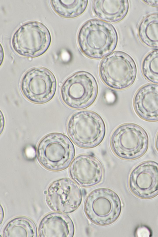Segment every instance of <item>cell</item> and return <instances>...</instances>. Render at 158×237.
I'll use <instances>...</instances> for the list:
<instances>
[{"instance_id":"6da1fadb","label":"cell","mask_w":158,"mask_h":237,"mask_svg":"<svg viewBox=\"0 0 158 237\" xmlns=\"http://www.w3.org/2000/svg\"><path fill=\"white\" fill-rule=\"evenodd\" d=\"M118 41L114 27L97 19L86 21L77 35V43L82 53L94 59H102L112 53L117 46Z\"/></svg>"},{"instance_id":"7a4b0ae2","label":"cell","mask_w":158,"mask_h":237,"mask_svg":"<svg viewBox=\"0 0 158 237\" xmlns=\"http://www.w3.org/2000/svg\"><path fill=\"white\" fill-rule=\"evenodd\" d=\"M67 134L77 147L90 149L99 145L106 134L104 120L96 112L89 110L77 111L69 118L66 126Z\"/></svg>"},{"instance_id":"3957f363","label":"cell","mask_w":158,"mask_h":237,"mask_svg":"<svg viewBox=\"0 0 158 237\" xmlns=\"http://www.w3.org/2000/svg\"><path fill=\"white\" fill-rule=\"evenodd\" d=\"M39 163L48 170L57 172L67 168L75 155V147L65 135L58 132L48 134L39 142L36 149Z\"/></svg>"},{"instance_id":"277c9868","label":"cell","mask_w":158,"mask_h":237,"mask_svg":"<svg viewBox=\"0 0 158 237\" xmlns=\"http://www.w3.org/2000/svg\"><path fill=\"white\" fill-rule=\"evenodd\" d=\"M149 143L146 130L138 125L125 123L117 127L110 139V148L119 158L131 160L138 159L147 152Z\"/></svg>"},{"instance_id":"5b68a950","label":"cell","mask_w":158,"mask_h":237,"mask_svg":"<svg viewBox=\"0 0 158 237\" xmlns=\"http://www.w3.org/2000/svg\"><path fill=\"white\" fill-rule=\"evenodd\" d=\"M99 73L102 80L108 87L122 90L133 84L136 77L137 68L135 60L129 55L116 51L101 60Z\"/></svg>"},{"instance_id":"8992f818","label":"cell","mask_w":158,"mask_h":237,"mask_svg":"<svg viewBox=\"0 0 158 237\" xmlns=\"http://www.w3.org/2000/svg\"><path fill=\"white\" fill-rule=\"evenodd\" d=\"M121 200L113 190L101 187L91 191L86 197L84 210L87 218L94 224L101 226L110 225L120 216Z\"/></svg>"},{"instance_id":"52a82bcc","label":"cell","mask_w":158,"mask_h":237,"mask_svg":"<svg viewBox=\"0 0 158 237\" xmlns=\"http://www.w3.org/2000/svg\"><path fill=\"white\" fill-rule=\"evenodd\" d=\"M51 41L50 31L42 23L36 21L27 22L14 33L11 45L18 55L27 58L37 57L45 53Z\"/></svg>"},{"instance_id":"ba28073f","label":"cell","mask_w":158,"mask_h":237,"mask_svg":"<svg viewBox=\"0 0 158 237\" xmlns=\"http://www.w3.org/2000/svg\"><path fill=\"white\" fill-rule=\"evenodd\" d=\"M98 86L94 77L83 71L77 72L63 83L60 96L64 103L75 110L86 108L95 101L98 95Z\"/></svg>"},{"instance_id":"9c48e42d","label":"cell","mask_w":158,"mask_h":237,"mask_svg":"<svg viewBox=\"0 0 158 237\" xmlns=\"http://www.w3.org/2000/svg\"><path fill=\"white\" fill-rule=\"evenodd\" d=\"M57 83L53 73L44 67H37L28 70L23 76L20 88L24 96L30 102L43 104L54 97Z\"/></svg>"},{"instance_id":"30bf717a","label":"cell","mask_w":158,"mask_h":237,"mask_svg":"<svg viewBox=\"0 0 158 237\" xmlns=\"http://www.w3.org/2000/svg\"><path fill=\"white\" fill-rule=\"evenodd\" d=\"M82 198V191L79 185L72 179L65 177L56 180L50 185L45 201L52 210L67 214L76 210Z\"/></svg>"},{"instance_id":"8fae6325","label":"cell","mask_w":158,"mask_h":237,"mask_svg":"<svg viewBox=\"0 0 158 237\" xmlns=\"http://www.w3.org/2000/svg\"><path fill=\"white\" fill-rule=\"evenodd\" d=\"M129 189L135 196L149 199L158 195V163L152 160L142 162L131 172L128 178Z\"/></svg>"},{"instance_id":"7c38bea8","label":"cell","mask_w":158,"mask_h":237,"mask_svg":"<svg viewBox=\"0 0 158 237\" xmlns=\"http://www.w3.org/2000/svg\"><path fill=\"white\" fill-rule=\"evenodd\" d=\"M69 173L71 179L79 186L89 188L102 181L104 171L102 163L97 158L90 154H82L73 160Z\"/></svg>"},{"instance_id":"4fadbf2b","label":"cell","mask_w":158,"mask_h":237,"mask_svg":"<svg viewBox=\"0 0 158 237\" xmlns=\"http://www.w3.org/2000/svg\"><path fill=\"white\" fill-rule=\"evenodd\" d=\"M133 105L135 113L142 119L158 121V84H148L141 87L135 95Z\"/></svg>"},{"instance_id":"5bb4252c","label":"cell","mask_w":158,"mask_h":237,"mask_svg":"<svg viewBox=\"0 0 158 237\" xmlns=\"http://www.w3.org/2000/svg\"><path fill=\"white\" fill-rule=\"evenodd\" d=\"M74 224L68 215L60 212L49 213L40 221L38 229L40 237H73Z\"/></svg>"},{"instance_id":"9a60e30c","label":"cell","mask_w":158,"mask_h":237,"mask_svg":"<svg viewBox=\"0 0 158 237\" xmlns=\"http://www.w3.org/2000/svg\"><path fill=\"white\" fill-rule=\"evenodd\" d=\"M92 10L101 20L111 23L118 22L127 15L129 3L127 0H94Z\"/></svg>"},{"instance_id":"2e32d148","label":"cell","mask_w":158,"mask_h":237,"mask_svg":"<svg viewBox=\"0 0 158 237\" xmlns=\"http://www.w3.org/2000/svg\"><path fill=\"white\" fill-rule=\"evenodd\" d=\"M3 237H35L38 236L36 226L31 218L25 216L15 217L6 224L2 232Z\"/></svg>"},{"instance_id":"e0dca14e","label":"cell","mask_w":158,"mask_h":237,"mask_svg":"<svg viewBox=\"0 0 158 237\" xmlns=\"http://www.w3.org/2000/svg\"><path fill=\"white\" fill-rule=\"evenodd\" d=\"M138 35L145 45L158 48V13L145 16L140 22L138 28Z\"/></svg>"},{"instance_id":"ac0fdd59","label":"cell","mask_w":158,"mask_h":237,"mask_svg":"<svg viewBox=\"0 0 158 237\" xmlns=\"http://www.w3.org/2000/svg\"><path fill=\"white\" fill-rule=\"evenodd\" d=\"M52 7L59 15L66 18H73L81 15L85 10L88 0H51Z\"/></svg>"},{"instance_id":"d6986e66","label":"cell","mask_w":158,"mask_h":237,"mask_svg":"<svg viewBox=\"0 0 158 237\" xmlns=\"http://www.w3.org/2000/svg\"><path fill=\"white\" fill-rule=\"evenodd\" d=\"M141 70L146 80L158 84V49L151 51L145 57L142 62Z\"/></svg>"},{"instance_id":"ffe728a7","label":"cell","mask_w":158,"mask_h":237,"mask_svg":"<svg viewBox=\"0 0 158 237\" xmlns=\"http://www.w3.org/2000/svg\"><path fill=\"white\" fill-rule=\"evenodd\" d=\"M151 231L150 229L145 226L139 227L136 231V236L139 237H148L151 236Z\"/></svg>"},{"instance_id":"44dd1931","label":"cell","mask_w":158,"mask_h":237,"mask_svg":"<svg viewBox=\"0 0 158 237\" xmlns=\"http://www.w3.org/2000/svg\"><path fill=\"white\" fill-rule=\"evenodd\" d=\"M144 3L152 7H158V0H143Z\"/></svg>"},{"instance_id":"7402d4cb","label":"cell","mask_w":158,"mask_h":237,"mask_svg":"<svg viewBox=\"0 0 158 237\" xmlns=\"http://www.w3.org/2000/svg\"><path fill=\"white\" fill-rule=\"evenodd\" d=\"M155 144L156 148L158 152V132L156 136Z\"/></svg>"}]
</instances>
